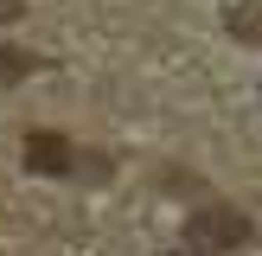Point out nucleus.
<instances>
[{"label":"nucleus","mask_w":262,"mask_h":256,"mask_svg":"<svg viewBox=\"0 0 262 256\" xmlns=\"http://www.w3.org/2000/svg\"><path fill=\"white\" fill-rule=\"evenodd\" d=\"M250 237H256V224L237 211V205H199V211H192V224H186V243H192V250H211V256L243 250Z\"/></svg>","instance_id":"f257e3e1"},{"label":"nucleus","mask_w":262,"mask_h":256,"mask_svg":"<svg viewBox=\"0 0 262 256\" xmlns=\"http://www.w3.org/2000/svg\"><path fill=\"white\" fill-rule=\"evenodd\" d=\"M19 160H26V173H45V179L77 173V147H71V135H58V128H32L26 147H19Z\"/></svg>","instance_id":"f03ea898"},{"label":"nucleus","mask_w":262,"mask_h":256,"mask_svg":"<svg viewBox=\"0 0 262 256\" xmlns=\"http://www.w3.org/2000/svg\"><path fill=\"white\" fill-rule=\"evenodd\" d=\"M230 32H237V38H256V45H262V7H237V13H230Z\"/></svg>","instance_id":"7ed1b4c3"},{"label":"nucleus","mask_w":262,"mask_h":256,"mask_svg":"<svg viewBox=\"0 0 262 256\" xmlns=\"http://www.w3.org/2000/svg\"><path fill=\"white\" fill-rule=\"evenodd\" d=\"M26 71H38L32 51H0V83H13V77H26Z\"/></svg>","instance_id":"20e7f679"},{"label":"nucleus","mask_w":262,"mask_h":256,"mask_svg":"<svg viewBox=\"0 0 262 256\" xmlns=\"http://www.w3.org/2000/svg\"><path fill=\"white\" fill-rule=\"evenodd\" d=\"M0 19H19V0H0Z\"/></svg>","instance_id":"39448f33"},{"label":"nucleus","mask_w":262,"mask_h":256,"mask_svg":"<svg viewBox=\"0 0 262 256\" xmlns=\"http://www.w3.org/2000/svg\"><path fill=\"white\" fill-rule=\"evenodd\" d=\"M173 256H211V250H192V243H186V250H173Z\"/></svg>","instance_id":"423d86ee"}]
</instances>
